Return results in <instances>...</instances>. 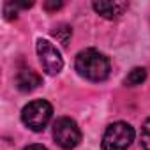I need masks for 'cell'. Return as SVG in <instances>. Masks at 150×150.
Masks as SVG:
<instances>
[{"label": "cell", "instance_id": "8fae6325", "mask_svg": "<svg viewBox=\"0 0 150 150\" xmlns=\"http://www.w3.org/2000/svg\"><path fill=\"white\" fill-rule=\"evenodd\" d=\"M44 7L46 9H58V7H62V2H46Z\"/></svg>", "mask_w": 150, "mask_h": 150}, {"label": "cell", "instance_id": "9c48e42d", "mask_svg": "<svg viewBox=\"0 0 150 150\" xmlns=\"http://www.w3.org/2000/svg\"><path fill=\"white\" fill-rule=\"evenodd\" d=\"M51 34H53L64 46H67V41L71 39L72 30H71V27H67V25H60V27H57V30H53Z\"/></svg>", "mask_w": 150, "mask_h": 150}, {"label": "cell", "instance_id": "7c38bea8", "mask_svg": "<svg viewBox=\"0 0 150 150\" xmlns=\"http://www.w3.org/2000/svg\"><path fill=\"white\" fill-rule=\"evenodd\" d=\"M25 150H48V148L42 145H28V146H25Z\"/></svg>", "mask_w": 150, "mask_h": 150}, {"label": "cell", "instance_id": "7a4b0ae2", "mask_svg": "<svg viewBox=\"0 0 150 150\" xmlns=\"http://www.w3.org/2000/svg\"><path fill=\"white\" fill-rule=\"evenodd\" d=\"M51 115H53L51 104L48 101H42V99H37V101L28 103L21 110V120H23V124L28 129L35 131V132L44 131V127L51 120Z\"/></svg>", "mask_w": 150, "mask_h": 150}, {"label": "cell", "instance_id": "30bf717a", "mask_svg": "<svg viewBox=\"0 0 150 150\" xmlns=\"http://www.w3.org/2000/svg\"><path fill=\"white\" fill-rule=\"evenodd\" d=\"M141 150H150V118L141 127Z\"/></svg>", "mask_w": 150, "mask_h": 150}, {"label": "cell", "instance_id": "8992f818", "mask_svg": "<svg viewBox=\"0 0 150 150\" xmlns=\"http://www.w3.org/2000/svg\"><path fill=\"white\" fill-rule=\"evenodd\" d=\"M92 7L103 18L113 20V18H118L120 14H124V11L127 9V2H104V0H99V2L92 4Z\"/></svg>", "mask_w": 150, "mask_h": 150}, {"label": "cell", "instance_id": "277c9868", "mask_svg": "<svg viewBox=\"0 0 150 150\" xmlns=\"http://www.w3.org/2000/svg\"><path fill=\"white\" fill-rule=\"evenodd\" d=\"M53 138L58 146L71 150L81 141V131L72 118L62 117L53 124Z\"/></svg>", "mask_w": 150, "mask_h": 150}, {"label": "cell", "instance_id": "52a82bcc", "mask_svg": "<svg viewBox=\"0 0 150 150\" xmlns=\"http://www.w3.org/2000/svg\"><path fill=\"white\" fill-rule=\"evenodd\" d=\"M39 85H41V76H39L37 72L30 71V69L21 71L18 76H16V87H18V90H21V92H32V90H35Z\"/></svg>", "mask_w": 150, "mask_h": 150}, {"label": "cell", "instance_id": "ba28073f", "mask_svg": "<svg viewBox=\"0 0 150 150\" xmlns=\"http://www.w3.org/2000/svg\"><path fill=\"white\" fill-rule=\"evenodd\" d=\"M146 78V71L143 67H134L124 80V85L125 87H136V85H141Z\"/></svg>", "mask_w": 150, "mask_h": 150}, {"label": "cell", "instance_id": "3957f363", "mask_svg": "<svg viewBox=\"0 0 150 150\" xmlns=\"http://www.w3.org/2000/svg\"><path fill=\"white\" fill-rule=\"evenodd\" d=\"M132 139H134L132 125L125 122H115L108 125L103 136V150H127Z\"/></svg>", "mask_w": 150, "mask_h": 150}, {"label": "cell", "instance_id": "6da1fadb", "mask_svg": "<svg viewBox=\"0 0 150 150\" xmlns=\"http://www.w3.org/2000/svg\"><path fill=\"white\" fill-rule=\"evenodd\" d=\"M76 71L90 81H104L110 76V60L97 50H83L76 55Z\"/></svg>", "mask_w": 150, "mask_h": 150}, {"label": "cell", "instance_id": "5b68a950", "mask_svg": "<svg viewBox=\"0 0 150 150\" xmlns=\"http://www.w3.org/2000/svg\"><path fill=\"white\" fill-rule=\"evenodd\" d=\"M37 55H39V62L42 65V71L50 76L58 74L64 67V60L58 53V50L46 39H37Z\"/></svg>", "mask_w": 150, "mask_h": 150}]
</instances>
